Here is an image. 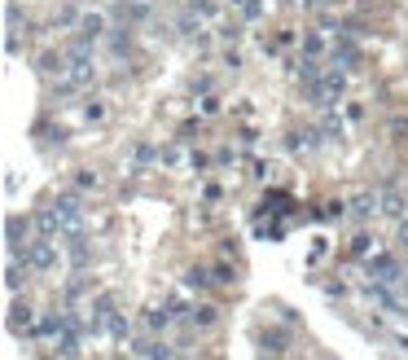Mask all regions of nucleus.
Returning a JSON list of instances; mask_svg holds the SVG:
<instances>
[{
	"label": "nucleus",
	"mask_w": 408,
	"mask_h": 360,
	"mask_svg": "<svg viewBox=\"0 0 408 360\" xmlns=\"http://www.w3.org/2000/svg\"><path fill=\"white\" fill-rule=\"evenodd\" d=\"M53 211L62 220V238L75 242V238H84V198L80 194H58L53 198Z\"/></svg>",
	"instance_id": "nucleus-1"
},
{
	"label": "nucleus",
	"mask_w": 408,
	"mask_h": 360,
	"mask_svg": "<svg viewBox=\"0 0 408 360\" xmlns=\"http://www.w3.org/2000/svg\"><path fill=\"white\" fill-rule=\"evenodd\" d=\"M343 92H347V75L343 70H325L316 84H308V101L321 106V110H334L343 101Z\"/></svg>",
	"instance_id": "nucleus-2"
},
{
	"label": "nucleus",
	"mask_w": 408,
	"mask_h": 360,
	"mask_svg": "<svg viewBox=\"0 0 408 360\" xmlns=\"http://www.w3.org/2000/svg\"><path fill=\"white\" fill-rule=\"evenodd\" d=\"M27 264H31L36 272H53V268H58V238H40V242H31Z\"/></svg>",
	"instance_id": "nucleus-3"
},
{
	"label": "nucleus",
	"mask_w": 408,
	"mask_h": 360,
	"mask_svg": "<svg viewBox=\"0 0 408 360\" xmlns=\"http://www.w3.org/2000/svg\"><path fill=\"white\" fill-rule=\"evenodd\" d=\"M369 277L377 281V286H399V281H404V272H399V264L391 260V255H373V260H369Z\"/></svg>",
	"instance_id": "nucleus-4"
},
{
	"label": "nucleus",
	"mask_w": 408,
	"mask_h": 360,
	"mask_svg": "<svg viewBox=\"0 0 408 360\" xmlns=\"http://www.w3.org/2000/svg\"><path fill=\"white\" fill-rule=\"evenodd\" d=\"M404 207H408L404 194H399V189H391V185H382V194H377V211H382V216H391V220H404Z\"/></svg>",
	"instance_id": "nucleus-5"
},
{
	"label": "nucleus",
	"mask_w": 408,
	"mask_h": 360,
	"mask_svg": "<svg viewBox=\"0 0 408 360\" xmlns=\"http://www.w3.org/2000/svg\"><path fill=\"white\" fill-rule=\"evenodd\" d=\"M27 233H31L27 220H18V216L5 220V246H9V250H22V246H27Z\"/></svg>",
	"instance_id": "nucleus-6"
},
{
	"label": "nucleus",
	"mask_w": 408,
	"mask_h": 360,
	"mask_svg": "<svg viewBox=\"0 0 408 360\" xmlns=\"http://www.w3.org/2000/svg\"><path fill=\"white\" fill-rule=\"evenodd\" d=\"M75 31H80L84 40H92V44H97L101 36H106V18H101V14H84V18H80V27H75Z\"/></svg>",
	"instance_id": "nucleus-7"
},
{
	"label": "nucleus",
	"mask_w": 408,
	"mask_h": 360,
	"mask_svg": "<svg viewBox=\"0 0 408 360\" xmlns=\"http://www.w3.org/2000/svg\"><path fill=\"white\" fill-rule=\"evenodd\" d=\"M36 228H40V238H62V220H58L53 207H44V211L36 216Z\"/></svg>",
	"instance_id": "nucleus-8"
},
{
	"label": "nucleus",
	"mask_w": 408,
	"mask_h": 360,
	"mask_svg": "<svg viewBox=\"0 0 408 360\" xmlns=\"http://www.w3.org/2000/svg\"><path fill=\"white\" fill-rule=\"evenodd\" d=\"M136 351H141L145 360H171V343H163V339H141Z\"/></svg>",
	"instance_id": "nucleus-9"
},
{
	"label": "nucleus",
	"mask_w": 408,
	"mask_h": 360,
	"mask_svg": "<svg viewBox=\"0 0 408 360\" xmlns=\"http://www.w3.org/2000/svg\"><path fill=\"white\" fill-rule=\"evenodd\" d=\"M321 141H325V132H316V127H303V132L290 137V149H303V154H308V149H316Z\"/></svg>",
	"instance_id": "nucleus-10"
},
{
	"label": "nucleus",
	"mask_w": 408,
	"mask_h": 360,
	"mask_svg": "<svg viewBox=\"0 0 408 360\" xmlns=\"http://www.w3.org/2000/svg\"><path fill=\"white\" fill-rule=\"evenodd\" d=\"M373 211H377V194H360V198L351 202V216H355V220H369Z\"/></svg>",
	"instance_id": "nucleus-11"
},
{
	"label": "nucleus",
	"mask_w": 408,
	"mask_h": 360,
	"mask_svg": "<svg viewBox=\"0 0 408 360\" xmlns=\"http://www.w3.org/2000/svg\"><path fill=\"white\" fill-rule=\"evenodd\" d=\"M9 329H31V307L27 303H14L9 307Z\"/></svg>",
	"instance_id": "nucleus-12"
},
{
	"label": "nucleus",
	"mask_w": 408,
	"mask_h": 360,
	"mask_svg": "<svg viewBox=\"0 0 408 360\" xmlns=\"http://www.w3.org/2000/svg\"><path fill=\"white\" fill-rule=\"evenodd\" d=\"M259 343H264V356H281V351H286V334H281V329H268Z\"/></svg>",
	"instance_id": "nucleus-13"
},
{
	"label": "nucleus",
	"mask_w": 408,
	"mask_h": 360,
	"mask_svg": "<svg viewBox=\"0 0 408 360\" xmlns=\"http://www.w3.org/2000/svg\"><path fill=\"white\" fill-rule=\"evenodd\" d=\"M303 53H308V58H321V53H325V27L303 36Z\"/></svg>",
	"instance_id": "nucleus-14"
},
{
	"label": "nucleus",
	"mask_w": 408,
	"mask_h": 360,
	"mask_svg": "<svg viewBox=\"0 0 408 360\" xmlns=\"http://www.w3.org/2000/svg\"><path fill=\"white\" fill-rule=\"evenodd\" d=\"M211 281H215V277H211L207 268H189V272H185V286H189V290H207Z\"/></svg>",
	"instance_id": "nucleus-15"
},
{
	"label": "nucleus",
	"mask_w": 408,
	"mask_h": 360,
	"mask_svg": "<svg viewBox=\"0 0 408 360\" xmlns=\"http://www.w3.org/2000/svg\"><path fill=\"white\" fill-rule=\"evenodd\" d=\"M149 18V0H132V5H123V22H145Z\"/></svg>",
	"instance_id": "nucleus-16"
},
{
	"label": "nucleus",
	"mask_w": 408,
	"mask_h": 360,
	"mask_svg": "<svg viewBox=\"0 0 408 360\" xmlns=\"http://www.w3.org/2000/svg\"><path fill=\"white\" fill-rule=\"evenodd\" d=\"M321 132H325V141H343V119H338V115H325Z\"/></svg>",
	"instance_id": "nucleus-17"
},
{
	"label": "nucleus",
	"mask_w": 408,
	"mask_h": 360,
	"mask_svg": "<svg viewBox=\"0 0 408 360\" xmlns=\"http://www.w3.org/2000/svg\"><path fill=\"white\" fill-rule=\"evenodd\" d=\"M189 321H193V325H215V307H211V303H198L193 312H189Z\"/></svg>",
	"instance_id": "nucleus-18"
},
{
	"label": "nucleus",
	"mask_w": 408,
	"mask_h": 360,
	"mask_svg": "<svg viewBox=\"0 0 408 360\" xmlns=\"http://www.w3.org/2000/svg\"><path fill=\"white\" fill-rule=\"evenodd\" d=\"M110 334H114V339H127V334H132V321H127V317H110Z\"/></svg>",
	"instance_id": "nucleus-19"
},
{
	"label": "nucleus",
	"mask_w": 408,
	"mask_h": 360,
	"mask_svg": "<svg viewBox=\"0 0 408 360\" xmlns=\"http://www.w3.org/2000/svg\"><path fill=\"white\" fill-rule=\"evenodd\" d=\"M70 264H80V268L88 264V246H84L80 238H75V242H70Z\"/></svg>",
	"instance_id": "nucleus-20"
},
{
	"label": "nucleus",
	"mask_w": 408,
	"mask_h": 360,
	"mask_svg": "<svg viewBox=\"0 0 408 360\" xmlns=\"http://www.w3.org/2000/svg\"><path fill=\"white\" fill-rule=\"evenodd\" d=\"M5 286H9V290L22 286V268H18V260H9V268H5Z\"/></svg>",
	"instance_id": "nucleus-21"
},
{
	"label": "nucleus",
	"mask_w": 408,
	"mask_h": 360,
	"mask_svg": "<svg viewBox=\"0 0 408 360\" xmlns=\"http://www.w3.org/2000/svg\"><path fill=\"white\" fill-rule=\"evenodd\" d=\"M154 159H163L154 145H136V163H141V167H145V163H154Z\"/></svg>",
	"instance_id": "nucleus-22"
},
{
	"label": "nucleus",
	"mask_w": 408,
	"mask_h": 360,
	"mask_svg": "<svg viewBox=\"0 0 408 360\" xmlns=\"http://www.w3.org/2000/svg\"><path fill=\"white\" fill-rule=\"evenodd\" d=\"M211 277L220 281V286H233V281H237V277H233V268H228V264H215V272H211Z\"/></svg>",
	"instance_id": "nucleus-23"
},
{
	"label": "nucleus",
	"mask_w": 408,
	"mask_h": 360,
	"mask_svg": "<svg viewBox=\"0 0 408 360\" xmlns=\"http://www.w3.org/2000/svg\"><path fill=\"white\" fill-rule=\"evenodd\" d=\"M84 119H88V123H97V119H106V106H101V101H88V106H84Z\"/></svg>",
	"instance_id": "nucleus-24"
},
{
	"label": "nucleus",
	"mask_w": 408,
	"mask_h": 360,
	"mask_svg": "<svg viewBox=\"0 0 408 360\" xmlns=\"http://www.w3.org/2000/svg\"><path fill=\"white\" fill-rule=\"evenodd\" d=\"M75 185H80V189H97L101 180H97V171H80V176H75Z\"/></svg>",
	"instance_id": "nucleus-25"
},
{
	"label": "nucleus",
	"mask_w": 408,
	"mask_h": 360,
	"mask_svg": "<svg viewBox=\"0 0 408 360\" xmlns=\"http://www.w3.org/2000/svg\"><path fill=\"white\" fill-rule=\"evenodd\" d=\"M127 44H132V36H110V48H114V53H127Z\"/></svg>",
	"instance_id": "nucleus-26"
},
{
	"label": "nucleus",
	"mask_w": 408,
	"mask_h": 360,
	"mask_svg": "<svg viewBox=\"0 0 408 360\" xmlns=\"http://www.w3.org/2000/svg\"><path fill=\"white\" fill-rule=\"evenodd\" d=\"M351 250H355V255H369V250H373V242H369L365 233H360V238H355V242H351Z\"/></svg>",
	"instance_id": "nucleus-27"
},
{
	"label": "nucleus",
	"mask_w": 408,
	"mask_h": 360,
	"mask_svg": "<svg viewBox=\"0 0 408 360\" xmlns=\"http://www.w3.org/2000/svg\"><path fill=\"white\" fill-rule=\"evenodd\" d=\"M88 290V281H70V286H66V299H80Z\"/></svg>",
	"instance_id": "nucleus-28"
},
{
	"label": "nucleus",
	"mask_w": 408,
	"mask_h": 360,
	"mask_svg": "<svg viewBox=\"0 0 408 360\" xmlns=\"http://www.w3.org/2000/svg\"><path fill=\"white\" fill-rule=\"evenodd\" d=\"M189 5H193V14H207V18L215 14V5H211V0H189Z\"/></svg>",
	"instance_id": "nucleus-29"
},
{
	"label": "nucleus",
	"mask_w": 408,
	"mask_h": 360,
	"mask_svg": "<svg viewBox=\"0 0 408 360\" xmlns=\"http://www.w3.org/2000/svg\"><path fill=\"white\" fill-rule=\"evenodd\" d=\"M399 246L408 250V220H399Z\"/></svg>",
	"instance_id": "nucleus-30"
},
{
	"label": "nucleus",
	"mask_w": 408,
	"mask_h": 360,
	"mask_svg": "<svg viewBox=\"0 0 408 360\" xmlns=\"http://www.w3.org/2000/svg\"><path fill=\"white\" fill-rule=\"evenodd\" d=\"M312 5H321V9H338L343 0H312Z\"/></svg>",
	"instance_id": "nucleus-31"
},
{
	"label": "nucleus",
	"mask_w": 408,
	"mask_h": 360,
	"mask_svg": "<svg viewBox=\"0 0 408 360\" xmlns=\"http://www.w3.org/2000/svg\"><path fill=\"white\" fill-rule=\"evenodd\" d=\"M228 5H250V0H228Z\"/></svg>",
	"instance_id": "nucleus-32"
}]
</instances>
